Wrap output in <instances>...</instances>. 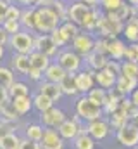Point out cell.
<instances>
[{
  "label": "cell",
  "instance_id": "obj_1",
  "mask_svg": "<svg viewBox=\"0 0 138 149\" xmlns=\"http://www.w3.org/2000/svg\"><path fill=\"white\" fill-rule=\"evenodd\" d=\"M61 17L52 7H36V16H34V31L38 33H52L59 24Z\"/></svg>",
  "mask_w": 138,
  "mask_h": 149
},
{
  "label": "cell",
  "instance_id": "obj_2",
  "mask_svg": "<svg viewBox=\"0 0 138 149\" xmlns=\"http://www.w3.org/2000/svg\"><path fill=\"white\" fill-rule=\"evenodd\" d=\"M76 114L85 121H95V120H100L104 118V108L97 106L95 102H92L88 99V95H79L78 101H76Z\"/></svg>",
  "mask_w": 138,
  "mask_h": 149
},
{
  "label": "cell",
  "instance_id": "obj_3",
  "mask_svg": "<svg viewBox=\"0 0 138 149\" xmlns=\"http://www.w3.org/2000/svg\"><path fill=\"white\" fill-rule=\"evenodd\" d=\"M124 24H126V23L116 21V19L109 17V16L104 12V14H100L99 23H97V31H99V37H105V38H116V37H119V35H123V31H124Z\"/></svg>",
  "mask_w": 138,
  "mask_h": 149
},
{
  "label": "cell",
  "instance_id": "obj_4",
  "mask_svg": "<svg viewBox=\"0 0 138 149\" xmlns=\"http://www.w3.org/2000/svg\"><path fill=\"white\" fill-rule=\"evenodd\" d=\"M71 49H72L78 56H81V57L85 59V57H88V56L95 50V38H93V35H92L90 31L81 30L76 37L72 38Z\"/></svg>",
  "mask_w": 138,
  "mask_h": 149
},
{
  "label": "cell",
  "instance_id": "obj_5",
  "mask_svg": "<svg viewBox=\"0 0 138 149\" xmlns=\"http://www.w3.org/2000/svg\"><path fill=\"white\" fill-rule=\"evenodd\" d=\"M57 130L64 141H74L79 134H86V123H83L78 114H72V118H68Z\"/></svg>",
  "mask_w": 138,
  "mask_h": 149
},
{
  "label": "cell",
  "instance_id": "obj_6",
  "mask_svg": "<svg viewBox=\"0 0 138 149\" xmlns=\"http://www.w3.org/2000/svg\"><path fill=\"white\" fill-rule=\"evenodd\" d=\"M57 63L68 71L69 74H76L81 71V66H83V57L78 56L72 49H66V50H61L59 56H57Z\"/></svg>",
  "mask_w": 138,
  "mask_h": 149
},
{
  "label": "cell",
  "instance_id": "obj_7",
  "mask_svg": "<svg viewBox=\"0 0 138 149\" xmlns=\"http://www.w3.org/2000/svg\"><path fill=\"white\" fill-rule=\"evenodd\" d=\"M9 45H10V49L16 54H26V56H30L34 50V37L31 33H21L19 31L16 35H10Z\"/></svg>",
  "mask_w": 138,
  "mask_h": 149
},
{
  "label": "cell",
  "instance_id": "obj_8",
  "mask_svg": "<svg viewBox=\"0 0 138 149\" xmlns=\"http://www.w3.org/2000/svg\"><path fill=\"white\" fill-rule=\"evenodd\" d=\"M116 141L126 149H135L138 146V128L130 121L128 125L116 130Z\"/></svg>",
  "mask_w": 138,
  "mask_h": 149
},
{
  "label": "cell",
  "instance_id": "obj_9",
  "mask_svg": "<svg viewBox=\"0 0 138 149\" xmlns=\"http://www.w3.org/2000/svg\"><path fill=\"white\" fill-rule=\"evenodd\" d=\"M68 120L66 113L62 111L61 108H50L48 111L45 113H40V121L45 128H59L64 121Z\"/></svg>",
  "mask_w": 138,
  "mask_h": 149
},
{
  "label": "cell",
  "instance_id": "obj_10",
  "mask_svg": "<svg viewBox=\"0 0 138 149\" xmlns=\"http://www.w3.org/2000/svg\"><path fill=\"white\" fill-rule=\"evenodd\" d=\"M34 50L43 52V54L48 56V57L59 56V47H57V43L54 42V38H52L50 33H40V35L34 37Z\"/></svg>",
  "mask_w": 138,
  "mask_h": 149
},
{
  "label": "cell",
  "instance_id": "obj_11",
  "mask_svg": "<svg viewBox=\"0 0 138 149\" xmlns=\"http://www.w3.org/2000/svg\"><path fill=\"white\" fill-rule=\"evenodd\" d=\"M86 134L90 137H93L95 141L107 139L109 134H110V123H109V120L100 118V120H95V121H88L86 123Z\"/></svg>",
  "mask_w": 138,
  "mask_h": 149
},
{
  "label": "cell",
  "instance_id": "obj_12",
  "mask_svg": "<svg viewBox=\"0 0 138 149\" xmlns=\"http://www.w3.org/2000/svg\"><path fill=\"white\" fill-rule=\"evenodd\" d=\"M92 9H93V7H88L86 3H83V2H79V0L72 2L71 5H68V21L76 23V24L81 28L85 17L88 16V12H90Z\"/></svg>",
  "mask_w": 138,
  "mask_h": 149
},
{
  "label": "cell",
  "instance_id": "obj_13",
  "mask_svg": "<svg viewBox=\"0 0 138 149\" xmlns=\"http://www.w3.org/2000/svg\"><path fill=\"white\" fill-rule=\"evenodd\" d=\"M41 149H64L66 148V141L62 139V135L59 134L57 128H45L43 139L40 141Z\"/></svg>",
  "mask_w": 138,
  "mask_h": 149
},
{
  "label": "cell",
  "instance_id": "obj_14",
  "mask_svg": "<svg viewBox=\"0 0 138 149\" xmlns=\"http://www.w3.org/2000/svg\"><path fill=\"white\" fill-rule=\"evenodd\" d=\"M74 80H76L78 92L81 95H86L95 87V71H92V70H81L79 73L74 74Z\"/></svg>",
  "mask_w": 138,
  "mask_h": 149
},
{
  "label": "cell",
  "instance_id": "obj_15",
  "mask_svg": "<svg viewBox=\"0 0 138 149\" xmlns=\"http://www.w3.org/2000/svg\"><path fill=\"white\" fill-rule=\"evenodd\" d=\"M124 52H126V43L119 37L109 38L107 43V56L112 61H124Z\"/></svg>",
  "mask_w": 138,
  "mask_h": 149
},
{
  "label": "cell",
  "instance_id": "obj_16",
  "mask_svg": "<svg viewBox=\"0 0 138 149\" xmlns=\"http://www.w3.org/2000/svg\"><path fill=\"white\" fill-rule=\"evenodd\" d=\"M109 61H110V59H109L107 54H100V52H97V50H93L88 57H85V64H86V68L92 70V71H100L104 68H107V63H109Z\"/></svg>",
  "mask_w": 138,
  "mask_h": 149
},
{
  "label": "cell",
  "instance_id": "obj_17",
  "mask_svg": "<svg viewBox=\"0 0 138 149\" xmlns=\"http://www.w3.org/2000/svg\"><path fill=\"white\" fill-rule=\"evenodd\" d=\"M116 81H117V76L114 73H110L107 68H104L100 71H95V83L97 87L105 88V90H110L116 87Z\"/></svg>",
  "mask_w": 138,
  "mask_h": 149
},
{
  "label": "cell",
  "instance_id": "obj_18",
  "mask_svg": "<svg viewBox=\"0 0 138 149\" xmlns=\"http://www.w3.org/2000/svg\"><path fill=\"white\" fill-rule=\"evenodd\" d=\"M38 92L40 94H43V95H47V97H50L54 102H57L64 94H62V90H61V85L59 83H54V81H40V85H38Z\"/></svg>",
  "mask_w": 138,
  "mask_h": 149
},
{
  "label": "cell",
  "instance_id": "obj_19",
  "mask_svg": "<svg viewBox=\"0 0 138 149\" xmlns=\"http://www.w3.org/2000/svg\"><path fill=\"white\" fill-rule=\"evenodd\" d=\"M138 87V78H128V76H123L119 74L117 76V81H116V90L121 92L124 97H130L133 94V90Z\"/></svg>",
  "mask_w": 138,
  "mask_h": 149
},
{
  "label": "cell",
  "instance_id": "obj_20",
  "mask_svg": "<svg viewBox=\"0 0 138 149\" xmlns=\"http://www.w3.org/2000/svg\"><path fill=\"white\" fill-rule=\"evenodd\" d=\"M135 14H137V7L130 5L128 2H126L124 5H121L117 10H114V12H107L109 17H112V19H116V21H121V23H128Z\"/></svg>",
  "mask_w": 138,
  "mask_h": 149
},
{
  "label": "cell",
  "instance_id": "obj_21",
  "mask_svg": "<svg viewBox=\"0 0 138 149\" xmlns=\"http://www.w3.org/2000/svg\"><path fill=\"white\" fill-rule=\"evenodd\" d=\"M45 80L47 81H54V83H61L66 76H68V71L59 64V63H52L48 68H47V71H45Z\"/></svg>",
  "mask_w": 138,
  "mask_h": 149
},
{
  "label": "cell",
  "instance_id": "obj_22",
  "mask_svg": "<svg viewBox=\"0 0 138 149\" xmlns=\"http://www.w3.org/2000/svg\"><path fill=\"white\" fill-rule=\"evenodd\" d=\"M10 66H12V71H17L21 74H28L30 68H31L30 56H26V54H14L12 59H10Z\"/></svg>",
  "mask_w": 138,
  "mask_h": 149
},
{
  "label": "cell",
  "instance_id": "obj_23",
  "mask_svg": "<svg viewBox=\"0 0 138 149\" xmlns=\"http://www.w3.org/2000/svg\"><path fill=\"white\" fill-rule=\"evenodd\" d=\"M30 63H31V66L36 68V70H40V71H47V68L52 64L50 63V57L48 56H45L43 52H38V50H33L31 54H30Z\"/></svg>",
  "mask_w": 138,
  "mask_h": 149
},
{
  "label": "cell",
  "instance_id": "obj_24",
  "mask_svg": "<svg viewBox=\"0 0 138 149\" xmlns=\"http://www.w3.org/2000/svg\"><path fill=\"white\" fill-rule=\"evenodd\" d=\"M21 137L14 132H5L0 135V149H19L21 148Z\"/></svg>",
  "mask_w": 138,
  "mask_h": 149
},
{
  "label": "cell",
  "instance_id": "obj_25",
  "mask_svg": "<svg viewBox=\"0 0 138 149\" xmlns=\"http://www.w3.org/2000/svg\"><path fill=\"white\" fill-rule=\"evenodd\" d=\"M10 101H12V106H14V109L17 111L19 116H24V114H28L33 109V99L30 95H26V97H14Z\"/></svg>",
  "mask_w": 138,
  "mask_h": 149
},
{
  "label": "cell",
  "instance_id": "obj_26",
  "mask_svg": "<svg viewBox=\"0 0 138 149\" xmlns=\"http://www.w3.org/2000/svg\"><path fill=\"white\" fill-rule=\"evenodd\" d=\"M59 30H61L62 37H64V40H66L68 43L72 42V38L81 31V28H79L76 23H72V21H62V23L59 24Z\"/></svg>",
  "mask_w": 138,
  "mask_h": 149
},
{
  "label": "cell",
  "instance_id": "obj_27",
  "mask_svg": "<svg viewBox=\"0 0 138 149\" xmlns=\"http://www.w3.org/2000/svg\"><path fill=\"white\" fill-rule=\"evenodd\" d=\"M86 95H88V99H90L92 102H95L97 106L104 108V106H105V102H107V99H109V90L100 88V87H93Z\"/></svg>",
  "mask_w": 138,
  "mask_h": 149
},
{
  "label": "cell",
  "instance_id": "obj_28",
  "mask_svg": "<svg viewBox=\"0 0 138 149\" xmlns=\"http://www.w3.org/2000/svg\"><path fill=\"white\" fill-rule=\"evenodd\" d=\"M54 104H55V102H54L50 97H47V95H43V94H40V92L33 97V108L38 113L48 111L50 108H54Z\"/></svg>",
  "mask_w": 138,
  "mask_h": 149
},
{
  "label": "cell",
  "instance_id": "obj_29",
  "mask_svg": "<svg viewBox=\"0 0 138 149\" xmlns=\"http://www.w3.org/2000/svg\"><path fill=\"white\" fill-rule=\"evenodd\" d=\"M61 90H62V94L64 95H69V97H74V95H78L79 92H78V87H76V80H74V74H68L61 83Z\"/></svg>",
  "mask_w": 138,
  "mask_h": 149
},
{
  "label": "cell",
  "instance_id": "obj_30",
  "mask_svg": "<svg viewBox=\"0 0 138 149\" xmlns=\"http://www.w3.org/2000/svg\"><path fill=\"white\" fill-rule=\"evenodd\" d=\"M34 16H36V7H28V9H24L23 10V14H21V19H19V23H21V26H24L26 30H31L34 31Z\"/></svg>",
  "mask_w": 138,
  "mask_h": 149
},
{
  "label": "cell",
  "instance_id": "obj_31",
  "mask_svg": "<svg viewBox=\"0 0 138 149\" xmlns=\"http://www.w3.org/2000/svg\"><path fill=\"white\" fill-rule=\"evenodd\" d=\"M109 123H110V128L119 130L121 127H124V125L130 123V118H128V114H126L124 111L117 109L116 113H112V114L109 116Z\"/></svg>",
  "mask_w": 138,
  "mask_h": 149
},
{
  "label": "cell",
  "instance_id": "obj_32",
  "mask_svg": "<svg viewBox=\"0 0 138 149\" xmlns=\"http://www.w3.org/2000/svg\"><path fill=\"white\" fill-rule=\"evenodd\" d=\"M95 139L90 137L88 134H79L74 141H72V146L74 149H95Z\"/></svg>",
  "mask_w": 138,
  "mask_h": 149
},
{
  "label": "cell",
  "instance_id": "obj_33",
  "mask_svg": "<svg viewBox=\"0 0 138 149\" xmlns=\"http://www.w3.org/2000/svg\"><path fill=\"white\" fill-rule=\"evenodd\" d=\"M43 134H45V127L40 123H31L26 127V139H30V141L40 142L43 139Z\"/></svg>",
  "mask_w": 138,
  "mask_h": 149
},
{
  "label": "cell",
  "instance_id": "obj_34",
  "mask_svg": "<svg viewBox=\"0 0 138 149\" xmlns=\"http://www.w3.org/2000/svg\"><path fill=\"white\" fill-rule=\"evenodd\" d=\"M9 95H10V99H14V97H26V95H30V87L26 83H23V81H14L9 87Z\"/></svg>",
  "mask_w": 138,
  "mask_h": 149
},
{
  "label": "cell",
  "instance_id": "obj_35",
  "mask_svg": "<svg viewBox=\"0 0 138 149\" xmlns=\"http://www.w3.org/2000/svg\"><path fill=\"white\" fill-rule=\"evenodd\" d=\"M121 74L128 78H138V63L135 61H121Z\"/></svg>",
  "mask_w": 138,
  "mask_h": 149
},
{
  "label": "cell",
  "instance_id": "obj_36",
  "mask_svg": "<svg viewBox=\"0 0 138 149\" xmlns=\"http://www.w3.org/2000/svg\"><path fill=\"white\" fill-rule=\"evenodd\" d=\"M14 71L10 68H5V66H0V85L9 88L12 83H14Z\"/></svg>",
  "mask_w": 138,
  "mask_h": 149
},
{
  "label": "cell",
  "instance_id": "obj_37",
  "mask_svg": "<svg viewBox=\"0 0 138 149\" xmlns=\"http://www.w3.org/2000/svg\"><path fill=\"white\" fill-rule=\"evenodd\" d=\"M0 114H2L7 121H16V120L19 118L17 111H16L14 106H12V101H9V102H5L3 106H0Z\"/></svg>",
  "mask_w": 138,
  "mask_h": 149
},
{
  "label": "cell",
  "instance_id": "obj_38",
  "mask_svg": "<svg viewBox=\"0 0 138 149\" xmlns=\"http://www.w3.org/2000/svg\"><path fill=\"white\" fill-rule=\"evenodd\" d=\"M123 37L126 38L128 43H135V42H138V26L131 24V23H126V24H124Z\"/></svg>",
  "mask_w": 138,
  "mask_h": 149
},
{
  "label": "cell",
  "instance_id": "obj_39",
  "mask_svg": "<svg viewBox=\"0 0 138 149\" xmlns=\"http://www.w3.org/2000/svg\"><path fill=\"white\" fill-rule=\"evenodd\" d=\"M126 3V0H100V9H102L104 12L107 14V12H114V10H117L121 5H124Z\"/></svg>",
  "mask_w": 138,
  "mask_h": 149
},
{
  "label": "cell",
  "instance_id": "obj_40",
  "mask_svg": "<svg viewBox=\"0 0 138 149\" xmlns=\"http://www.w3.org/2000/svg\"><path fill=\"white\" fill-rule=\"evenodd\" d=\"M2 26H3V30H5L9 35H16V33L21 31V23L16 21V19H5V21L2 23Z\"/></svg>",
  "mask_w": 138,
  "mask_h": 149
},
{
  "label": "cell",
  "instance_id": "obj_41",
  "mask_svg": "<svg viewBox=\"0 0 138 149\" xmlns=\"http://www.w3.org/2000/svg\"><path fill=\"white\" fill-rule=\"evenodd\" d=\"M52 9L57 12V16L61 17V21H68V5L62 0H54Z\"/></svg>",
  "mask_w": 138,
  "mask_h": 149
},
{
  "label": "cell",
  "instance_id": "obj_42",
  "mask_svg": "<svg viewBox=\"0 0 138 149\" xmlns=\"http://www.w3.org/2000/svg\"><path fill=\"white\" fill-rule=\"evenodd\" d=\"M124 59H128V61H135V63H138V42H135V43H128V45H126Z\"/></svg>",
  "mask_w": 138,
  "mask_h": 149
},
{
  "label": "cell",
  "instance_id": "obj_43",
  "mask_svg": "<svg viewBox=\"0 0 138 149\" xmlns=\"http://www.w3.org/2000/svg\"><path fill=\"white\" fill-rule=\"evenodd\" d=\"M21 14H23V9L17 7V5H12V3H10L5 19H16V21H19V19H21Z\"/></svg>",
  "mask_w": 138,
  "mask_h": 149
},
{
  "label": "cell",
  "instance_id": "obj_44",
  "mask_svg": "<svg viewBox=\"0 0 138 149\" xmlns=\"http://www.w3.org/2000/svg\"><path fill=\"white\" fill-rule=\"evenodd\" d=\"M107 43H109V38L97 37L95 38V50L100 54H107Z\"/></svg>",
  "mask_w": 138,
  "mask_h": 149
},
{
  "label": "cell",
  "instance_id": "obj_45",
  "mask_svg": "<svg viewBox=\"0 0 138 149\" xmlns=\"http://www.w3.org/2000/svg\"><path fill=\"white\" fill-rule=\"evenodd\" d=\"M52 35V38H54V42L57 43V47H64V45H68V42L64 40V37H62V33H61V30H59V26L50 33Z\"/></svg>",
  "mask_w": 138,
  "mask_h": 149
},
{
  "label": "cell",
  "instance_id": "obj_46",
  "mask_svg": "<svg viewBox=\"0 0 138 149\" xmlns=\"http://www.w3.org/2000/svg\"><path fill=\"white\" fill-rule=\"evenodd\" d=\"M107 70L110 71V73H114L116 76H119L121 74V61H109L107 63Z\"/></svg>",
  "mask_w": 138,
  "mask_h": 149
},
{
  "label": "cell",
  "instance_id": "obj_47",
  "mask_svg": "<svg viewBox=\"0 0 138 149\" xmlns=\"http://www.w3.org/2000/svg\"><path fill=\"white\" fill-rule=\"evenodd\" d=\"M19 149H41V144L36 141H30V139H23L21 141V148Z\"/></svg>",
  "mask_w": 138,
  "mask_h": 149
},
{
  "label": "cell",
  "instance_id": "obj_48",
  "mask_svg": "<svg viewBox=\"0 0 138 149\" xmlns=\"http://www.w3.org/2000/svg\"><path fill=\"white\" fill-rule=\"evenodd\" d=\"M26 76H30V80H34V81H41V78H45V74H43V71H40V70H36V68H30V71H28V74Z\"/></svg>",
  "mask_w": 138,
  "mask_h": 149
},
{
  "label": "cell",
  "instance_id": "obj_49",
  "mask_svg": "<svg viewBox=\"0 0 138 149\" xmlns=\"http://www.w3.org/2000/svg\"><path fill=\"white\" fill-rule=\"evenodd\" d=\"M9 5H10V2H9V0H0V23H3V21H5L7 10H9Z\"/></svg>",
  "mask_w": 138,
  "mask_h": 149
},
{
  "label": "cell",
  "instance_id": "obj_50",
  "mask_svg": "<svg viewBox=\"0 0 138 149\" xmlns=\"http://www.w3.org/2000/svg\"><path fill=\"white\" fill-rule=\"evenodd\" d=\"M10 101V95H9V88H5V87H2L0 85V106H3L5 102H9Z\"/></svg>",
  "mask_w": 138,
  "mask_h": 149
},
{
  "label": "cell",
  "instance_id": "obj_51",
  "mask_svg": "<svg viewBox=\"0 0 138 149\" xmlns=\"http://www.w3.org/2000/svg\"><path fill=\"white\" fill-rule=\"evenodd\" d=\"M9 38H10V35L3 30V26L0 24V43L2 45H9Z\"/></svg>",
  "mask_w": 138,
  "mask_h": 149
},
{
  "label": "cell",
  "instance_id": "obj_52",
  "mask_svg": "<svg viewBox=\"0 0 138 149\" xmlns=\"http://www.w3.org/2000/svg\"><path fill=\"white\" fill-rule=\"evenodd\" d=\"M54 0H36L34 7H52Z\"/></svg>",
  "mask_w": 138,
  "mask_h": 149
},
{
  "label": "cell",
  "instance_id": "obj_53",
  "mask_svg": "<svg viewBox=\"0 0 138 149\" xmlns=\"http://www.w3.org/2000/svg\"><path fill=\"white\" fill-rule=\"evenodd\" d=\"M79 2H83V3H86L88 7H93V9H99V5H100V0H79Z\"/></svg>",
  "mask_w": 138,
  "mask_h": 149
},
{
  "label": "cell",
  "instance_id": "obj_54",
  "mask_svg": "<svg viewBox=\"0 0 138 149\" xmlns=\"http://www.w3.org/2000/svg\"><path fill=\"white\" fill-rule=\"evenodd\" d=\"M130 99H131V101H133V102H135V104L138 106V87L135 88V90H133V94L130 95Z\"/></svg>",
  "mask_w": 138,
  "mask_h": 149
},
{
  "label": "cell",
  "instance_id": "obj_55",
  "mask_svg": "<svg viewBox=\"0 0 138 149\" xmlns=\"http://www.w3.org/2000/svg\"><path fill=\"white\" fill-rule=\"evenodd\" d=\"M19 3H23V5H34L36 3V0H17Z\"/></svg>",
  "mask_w": 138,
  "mask_h": 149
},
{
  "label": "cell",
  "instance_id": "obj_56",
  "mask_svg": "<svg viewBox=\"0 0 138 149\" xmlns=\"http://www.w3.org/2000/svg\"><path fill=\"white\" fill-rule=\"evenodd\" d=\"M130 5H133V7H138V0H126Z\"/></svg>",
  "mask_w": 138,
  "mask_h": 149
},
{
  "label": "cell",
  "instance_id": "obj_57",
  "mask_svg": "<svg viewBox=\"0 0 138 149\" xmlns=\"http://www.w3.org/2000/svg\"><path fill=\"white\" fill-rule=\"evenodd\" d=\"M3 54H5V49H3V45H2V43H0V59H2V57H3Z\"/></svg>",
  "mask_w": 138,
  "mask_h": 149
},
{
  "label": "cell",
  "instance_id": "obj_58",
  "mask_svg": "<svg viewBox=\"0 0 138 149\" xmlns=\"http://www.w3.org/2000/svg\"><path fill=\"white\" fill-rule=\"evenodd\" d=\"M131 123H133V125H135V127H137V128H138V118H135V120H133Z\"/></svg>",
  "mask_w": 138,
  "mask_h": 149
},
{
  "label": "cell",
  "instance_id": "obj_59",
  "mask_svg": "<svg viewBox=\"0 0 138 149\" xmlns=\"http://www.w3.org/2000/svg\"><path fill=\"white\" fill-rule=\"evenodd\" d=\"M0 130H2V125H0ZM0 135H2V132H0Z\"/></svg>",
  "mask_w": 138,
  "mask_h": 149
},
{
  "label": "cell",
  "instance_id": "obj_60",
  "mask_svg": "<svg viewBox=\"0 0 138 149\" xmlns=\"http://www.w3.org/2000/svg\"><path fill=\"white\" fill-rule=\"evenodd\" d=\"M137 14H138V7H137Z\"/></svg>",
  "mask_w": 138,
  "mask_h": 149
},
{
  "label": "cell",
  "instance_id": "obj_61",
  "mask_svg": "<svg viewBox=\"0 0 138 149\" xmlns=\"http://www.w3.org/2000/svg\"><path fill=\"white\" fill-rule=\"evenodd\" d=\"M135 149H138V146H137V148H135Z\"/></svg>",
  "mask_w": 138,
  "mask_h": 149
}]
</instances>
